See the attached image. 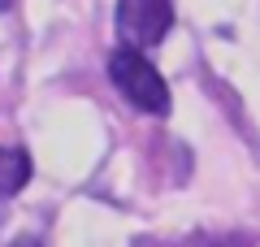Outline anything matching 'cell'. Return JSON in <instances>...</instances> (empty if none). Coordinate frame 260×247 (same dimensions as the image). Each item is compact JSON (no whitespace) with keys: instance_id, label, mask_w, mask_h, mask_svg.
<instances>
[{"instance_id":"6da1fadb","label":"cell","mask_w":260,"mask_h":247,"mask_svg":"<svg viewBox=\"0 0 260 247\" xmlns=\"http://www.w3.org/2000/svg\"><path fill=\"white\" fill-rule=\"evenodd\" d=\"M109 78L139 113H152V117H165L169 113V87L160 78V70L143 52H135V48H113L109 52Z\"/></svg>"},{"instance_id":"7a4b0ae2","label":"cell","mask_w":260,"mask_h":247,"mask_svg":"<svg viewBox=\"0 0 260 247\" xmlns=\"http://www.w3.org/2000/svg\"><path fill=\"white\" fill-rule=\"evenodd\" d=\"M174 26V0H117V30L126 48H156Z\"/></svg>"},{"instance_id":"3957f363","label":"cell","mask_w":260,"mask_h":247,"mask_svg":"<svg viewBox=\"0 0 260 247\" xmlns=\"http://www.w3.org/2000/svg\"><path fill=\"white\" fill-rule=\"evenodd\" d=\"M30 182V156L22 147H0V195H18Z\"/></svg>"},{"instance_id":"277c9868","label":"cell","mask_w":260,"mask_h":247,"mask_svg":"<svg viewBox=\"0 0 260 247\" xmlns=\"http://www.w3.org/2000/svg\"><path fill=\"white\" fill-rule=\"evenodd\" d=\"M9 247H44V243H39V238L35 234H22V238H13V243Z\"/></svg>"},{"instance_id":"5b68a950","label":"cell","mask_w":260,"mask_h":247,"mask_svg":"<svg viewBox=\"0 0 260 247\" xmlns=\"http://www.w3.org/2000/svg\"><path fill=\"white\" fill-rule=\"evenodd\" d=\"M9 5H13V0H0V13H5V9H9Z\"/></svg>"}]
</instances>
